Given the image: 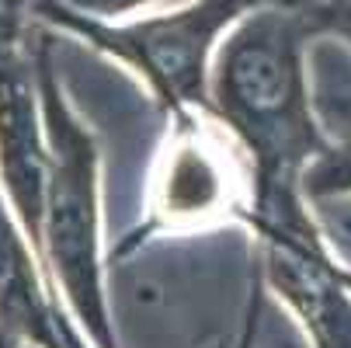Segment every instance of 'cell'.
Segmentation results:
<instances>
[{"mask_svg": "<svg viewBox=\"0 0 351 348\" xmlns=\"http://www.w3.org/2000/svg\"><path fill=\"white\" fill-rule=\"evenodd\" d=\"M56 4L84 14V18H94V21H119L125 14H146L154 8H164V4H184V0H56Z\"/></svg>", "mask_w": 351, "mask_h": 348, "instance_id": "9c48e42d", "label": "cell"}, {"mask_svg": "<svg viewBox=\"0 0 351 348\" xmlns=\"http://www.w3.org/2000/svg\"><path fill=\"white\" fill-rule=\"evenodd\" d=\"M303 18L310 35H337L351 42V0H306Z\"/></svg>", "mask_w": 351, "mask_h": 348, "instance_id": "ba28073f", "label": "cell"}, {"mask_svg": "<svg viewBox=\"0 0 351 348\" xmlns=\"http://www.w3.org/2000/svg\"><path fill=\"white\" fill-rule=\"evenodd\" d=\"M310 28L303 8H258L219 42L209 70L213 115L250 154V220L313 223L303 178L327 154V132L313 115L306 80Z\"/></svg>", "mask_w": 351, "mask_h": 348, "instance_id": "6da1fadb", "label": "cell"}, {"mask_svg": "<svg viewBox=\"0 0 351 348\" xmlns=\"http://www.w3.org/2000/svg\"><path fill=\"white\" fill-rule=\"evenodd\" d=\"M35 60H0V178L11 195L25 237L42 262V223H45V181H49V143H42L35 119Z\"/></svg>", "mask_w": 351, "mask_h": 348, "instance_id": "5b68a950", "label": "cell"}, {"mask_svg": "<svg viewBox=\"0 0 351 348\" xmlns=\"http://www.w3.org/2000/svg\"><path fill=\"white\" fill-rule=\"evenodd\" d=\"M35 80L49 143L45 181V223H42V265H49L56 286L80 327L97 348H119L108 327L101 262H97V150L90 132L63 102L53 77L49 49L35 53Z\"/></svg>", "mask_w": 351, "mask_h": 348, "instance_id": "7a4b0ae2", "label": "cell"}, {"mask_svg": "<svg viewBox=\"0 0 351 348\" xmlns=\"http://www.w3.org/2000/svg\"><path fill=\"white\" fill-rule=\"evenodd\" d=\"M14 345H18V341H14L11 334H0V348H14Z\"/></svg>", "mask_w": 351, "mask_h": 348, "instance_id": "8fae6325", "label": "cell"}, {"mask_svg": "<svg viewBox=\"0 0 351 348\" xmlns=\"http://www.w3.org/2000/svg\"><path fill=\"white\" fill-rule=\"evenodd\" d=\"M275 4L303 8L306 0H184V4H174L160 14H146L132 25L94 21L56 0H35L32 14L87 38L94 49L132 67L149 87V94L171 115H181L188 108L213 112L209 70L226 28H233L250 11Z\"/></svg>", "mask_w": 351, "mask_h": 348, "instance_id": "3957f363", "label": "cell"}, {"mask_svg": "<svg viewBox=\"0 0 351 348\" xmlns=\"http://www.w3.org/2000/svg\"><path fill=\"white\" fill-rule=\"evenodd\" d=\"M313 108H320V126L330 139L327 154L317 157L303 178V195L330 198L351 195V102L330 105L327 97H313Z\"/></svg>", "mask_w": 351, "mask_h": 348, "instance_id": "52a82bcc", "label": "cell"}, {"mask_svg": "<svg viewBox=\"0 0 351 348\" xmlns=\"http://www.w3.org/2000/svg\"><path fill=\"white\" fill-rule=\"evenodd\" d=\"M268 348H278V345H275V341H268ZM289 348H292V345H289Z\"/></svg>", "mask_w": 351, "mask_h": 348, "instance_id": "7c38bea8", "label": "cell"}, {"mask_svg": "<svg viewBox=\"0 0 351 348\" xmlns=\"http://www.w3.org/2000/svg\"><path fill=\"white\" fill-rule=\"evenodd\" d=\"M268 286L306 327L313 348H351V272H344L317 223L250 220Z\"/></svg>", "mask_w": 351, "mask_h": 348, "instance_id": "277c9868", "label": "cell"}, {"mask_svg": "<svg viewBox=\"0 0 351 348\" xmlns=\"http://www.w3.org/2000/svg\"><path fill=\"white\" fill-rule=\"evenodd\" d=\"M0 334L60 348V314L38 282L28 237L18 233L0 198Z\"/></svg>", "mask_w": 351, "mask_h": 348, "instance_id": "8992f818", "label": "cell"}, {"mask_svg": "<svg viewBox=\"0 0 351 348\" xmlns=\"http://www.w3.org/2000/svg\"><path fill=\"white\" fill-rule=\"evenodd\" d=\"M60 348H84V341H80V334L60 317Z\"/></svg>", "mask_w": 351, "mask_h": 348, "instance_id": "30bf717a", "label": "cell"}]
</instances>
